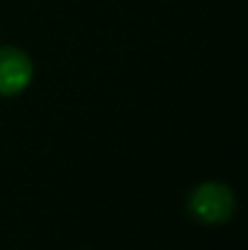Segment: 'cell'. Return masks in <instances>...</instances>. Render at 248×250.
Wrapping results in <instances>:
<instances>
[{"instance_id": "cell-1", "label": "cell", "mask_w": 248, "mask_h": 250, "mask_svg": "<svg viewBox=\"0 0 248 250\" xmlns=\"http://www.w3.org/2000/svg\"><path fill=\"white\" fill-rule=\"evenodd\" d=\"M187 209L197 221H202L207 226H217V224H224L234 216L236 194L224 182H202L190 194Z\"/></svg>"}, {"instance_id": "cell-2", "label": "cell", "mask_w": 248, "mask_h": 250, "mask_svg": "<svg viewBox=\"0 0 248 250\" xmlns=\"http://www.w3.org/2000/svg\"><path fill=\"white\" fill-rule=\"evenodd\" d=\"M34 78L32 59L15 46H0V95L15 97L27 90Z\"/></svg>"}]
</instances>
